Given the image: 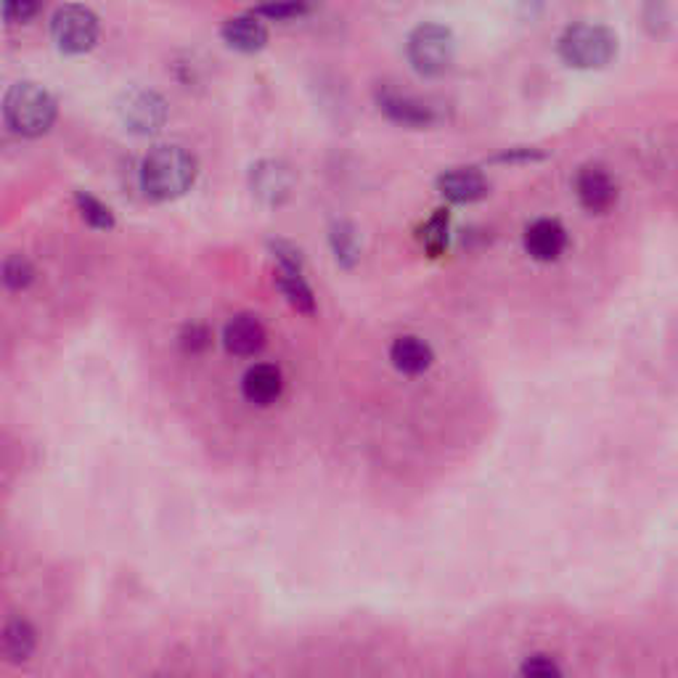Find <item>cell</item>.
Wrapping results in <instances>:
<instances>
[{
  "mask_svg": "<svg viewBox=\"0 0 678 678\" xmlns=\"http://www.w3.org/2000/svg\"><path fill=\"white\" fill-rule=\"evenodd\" d=\"M249 188L258 197L262 205L279 207L295 192V173H292L289 164L279 160H262L252 164V173H249Z\"/></svg>",
  "mask_w": 678,
  "mask_h": 678,
  "instance_id": "9c48e42d",
  "label": "cell"
},
{
  "mask_svg": "<svg viewBox=\"0 0 678 678\" xmlns=\"http://www.w3.org/2000/svg\"><path fill=\"white\" fill-rule=\"evenodd\" d=\"M377 107L390 122L403 127H414V131H427V127L437 125L440 114L435 112L430 101L419 99L414 94H403L395 88H380L377 90Z\"/></svg>",
  "mask_w": 678,
  "mask_h": 678,
  "instance_id": "52a82bcc",
  "label": "cell"
},
{
  "mask_svg": "<svg viewBox=\"0 0 678 678\" xmlns=\"http://www.w3.org/2000/svg\"><path fill=\"white\" fill-rule=\"evenodd\" d=\"M437 192L448 201H454V205H472V201L488 197L491 183L478 168H454L440 175Z\"/></svg>",
  "mask_w": 678,
  "mask_h": 678,
  "instance_id": "8fae6325",
  "label": "cell"
},
{
  "mask_svg": "<svg viewBox=\"0 0 678 678\" xmlns=\"http://www.w3.org/2000/svg\"><path fill=\"white\" fill-rule=\"evenodd\" d=\"M408 61L421 77H440L451 70L456 59V38L445 24L424 22L408 35Z\"/></svg>",
  "mask_w": 678,
  "mask_h": 678,
  "instance_id": "277c9868",
  "label": "cell"
},
{
  "mask_svg": "<svg viewBox=\"0 0 678 678\" xmlns=\"http://www.w3.org/2000/svg\"><path fill=\"white\" fill-rule=\"evenodd\" d=\"M35 652V631L29 622L14 620L0 631V655L9 663H24Z\"/></svg>",
  "mask_w": 678,
  "mask_h": 678,
  "instance_id": "2e32d148",
  "label": "cell"
},
{
  "mask_svg": "<svg viewBox=\"0 0 678 678\" xmlns=\"http://www.w3.org/2000/svg\"><path fill=\"white\" fill-rule=\"evenodd\" d=\"M118 118L133 136H155L168 122V101L157 90L133 88L118 101Z\"/></svg>",
  "mask_w": 678,
  "mask_h": 678,
  "instance_id": "8992f818",
  "label": "cell"
},
{
  "mask_svg": "<svg viewBox=\"0 0 678 678\" xmlns=\"http://www.w3.org/2000/svg\"><path fill=\"white\" fill-rule=\"evenodd\" d=\"M242 393L244 398L255 406H271L281 398L284 393V374H281L279 366L273 363H258L244 374L242 380Z\"/></svg>",
  "mask_w": 678,
  "mask_h": 678,
  "instance_id": "7c38bea8",
  "label": "cell"
},
{
  "mask_svg": "<svg viewBox=\"0 0 678 678\" xmlns=\"http://www.w3.org/2000/svg\"><path fill=\"white\" fill-rule=\"evenodd\" d=\"M220 35H223V40L229 42L234 51L242 53H258L268 42V27L260 22V16L255 14L234 16V20L223 24Z\"/></svg>",
  "mask_w": 678,
  "mask_h": 678,
  "instance_id": "9a60e30c",
  "label": "cell"
},
{
  "mask_svg": "<svg viewBox=\"0 0 678 678\" xmlns=\"http://www.w3.org/2000/svg\"><path fill=\"white\" fill-rule=\"evenodd\" d=\"M390 360H393L395 369L406 377H419L424 371H430V366L435 363V353L432 347L427 345L424 340L414 337V334H406V337H398L390 347Z\"/></svg>",
  "mask_w": 678,
  "mask_h": 678,
  "instance_id": "5bb4252c",
  "label": "cell"
},
{
  "mask_svg": "<svg viewBox=\"0 0 678 678\" xmlns=\"http://www.w3.org/2000/svg\"><path fill=\"white\" fill-rule=\"evenodd\" d=\"M448 234H451L448 210H435V215L419 229V242L421 247L430 252V258H440V255L445 252V247H448Z\"/></svg>",
  "mask_w": 678,
  "mask_h": 678,
  "instance_id": "d6986e66",
  "label": "cell"
},
{
  "mask_svg": "<svg viewBox=\"0 0 678 678\" xmlns=\"http://www.w3.org/2000/svg\"><path fill=\"white\" fill-rule=\"evenodd\" d=\"M266 326L255 316H236L234 321H229V326L223 332L225 350L242 358L258 356L262 347H266Z\"/></svg>",
  "mask_w": 678,
  "mask_h": 678,
  "instance_id": "4fadbf2b",
  "label": "cell"
},
{
  "mask_svg": "<svg viewBox=\"0 0 678 678\" xmlns=\"http://www.w3.org/2000/svg\"><path fill=\"white\" fill-rule=\"evenodd\" d=\"M75 201H77V210H81L85 223L94 225V229H99V231L114 229V212L109 210V207L103 205L101 199L90 197V194H85V192H77Z\"/></svg>",
  "mask_w": 678,
  "mask_h": 678,
  "instance_id": "44dd1931",
  "label": "cell"
},
{
  "mask_svg": "<svg viewBox=\"0 0 678 678\" xmlns=\"http://www.w3.org/2000/svg\"><path fill=\"white\" fill-rule=\"evenodd\" d=\"M276 286L281 289V295L286 297V303H289L295 310H299V313H305V316L316 313L313 289H310L308 281L303 279V271H284V268H279Z\"/></svg>",
  "mask_w": 678,
  "mask_h": 678,
  "instance_id": "ac0fdd59",
  "label": "cell"
},
{
  "mask_svg": "<svg viewBox=\"0 0 678 678\" xmlns=\"http://www.w3.org/2000/svg\"><path fill=\"white\" fill-rule=\"evenodd\" d=\"M5 122L20 136H46L57 122V99L38 83H16L3 101Z\"/></svg>",
  "mask_w": 678,
  "mask_h": 678,
  "instance_id": "7a4b0ae2",
  "label": "cell"
},
{
  "mask_svg": "<svg viewBox=\"0 0 678 678\" xmlns=\"http://www.w3.org/2000/svg\"><path fill=\"white\" fill-rule=\"evenodd\" d=\"M212 342V334L207 326H199V323H194V326H186L181 334V347L186 353H192V356H197V353H205L207 347H210Z\"/></svg>",
  "mask_w": 678,
  "mask_h": 678,
  "instance_id": "d4e9b609",
  "label": "cell"
},
{
  "mask_svg": "<svg viewBox=\"0 0 678 678\" xmlns=\"http://www.w3.org/2000/svg\"><path fill=\"white\" fill-rule=\"evenodd\" d=\"M539 160H543V151L539 149H509V151H504V155H498L493 162L515 164V162H539Z\"/></svg>",
  "mask_w": 678,
  "mask_h": 678,
  "instance_id": "4316f807",
  "label": "cell"
},
{
  "mask_svg": "<svg viewBox=\"0 0 678 678\" xmlns=\"http://www.w3.org/2000/svg\"><path fill=\"white\" fill-rule=\"evenodd\" d=\"M576 194L580 207L591 212V215H604V212H609L618 205V183L599 164L580 168L576 178Z\"/></svg>",
  "mask_w": 678,
  "mask_h": 678,
  "instance_id": "ba28073f",
  "label": "cell"
},
{
  "mask_svg": "<svg viewBox=\"0 0 678 678\" xmlns=\"http://www.w3.org/2000/svg\"><path fill=\"white\" fill-rule=\"evenodd\" d=\"M567 249V231L559 220L541 218L525 229V252L539 262H554Z\"/></svg>",
  "mask_w": 678,
  "mask_h": 678,
  "instance_id": "30bf717a",
  "label": "cell"
},
{
  "mask_svg": "<svg viewBox=\"0 0 678 678\" xmlns=\"http://www.w3.org/2000/svg\"><path fill=\"white\" fill-rule=\"evenodd\" d=\"M310 11V0H266V3L258 5L252 11L255 16L268 22H289V20H299Z\"/></svg>",
  "mask_w": 678,
  "mask_h": 678,
  "instance_id": "ffe728a7",
  "label": "cell"
},
{
  "mask_svg": "<svg viewBox=\"0 0 678 678\" xmlns=\"http://www.w3.org/2000/svg\"><path fill=\"white\" fill-rule=\"evenodd\" d=\"M51 35L61 53L81 57L99 42V16L85 5H61L53 14Z\"/></svg>",
  "mask_w": 678,
  "mask_h": 678,
  "instance_id": "5b68a950",
  "label": "cell"
},
{
  "mask_svg": "<svg viewBox=\"0 0 678 678\" xmlns=\"http://www.w3.org/2000/svg\"><path fill=\"white\" fill-rule=\"evenodd\" d=\"M199 162L183 146H157L140 162V188L155 201H173L192 192Z\"/></svg>",
  "mask_w": 678,
  "mask_h": 678,
  "instance_id": "6da1fadb",
  "label": "cell"
},
{
  "mask_svg": "<svg viewBox=\"0 0 678 678\" xmlns=\"http://www.w3.org/2000/svg\"><path fill=\"white\" fill-rule=\"evenodd\" d=\"M42 0H3V16L11 24H24L40 11Z\"/></svg>",
  "mask_w": 678,
  "mask_h": 678,
  "instance_id": "cb8c5ba5",
  "label": "cell"
},
{
  "mask_svg": "<svg viewBox=\"0 0 678 678\" xmlns=\"http://www.w3.org/2000/svg\"><path fill=\"white\" fill-rule=\"evenodd\" d=\"M0 273H3V281L11 286V289H24V286L33 284V279H35L33 262H29L27 258H22V255H14V258L5 260L3 268H0Z\"/></svg>",
  "mask_w": 678,
  "mask_h": 678,
  "instance_id": "7402d4cb",
  "label": "cell"
},
{
  "mask_svg": "<svg viewBox=\"0 0 678 678\" xmlns=\"http://www.w3.org/2000/svg\"><path fill=\"white\" fill-rule=\"evenodd\" d=\"M329 244H332L334 260L340 268H356L360 260V239L356 225L347 223V220H334L332 229H329Z\"/></svg>",
  "mask_w": 678,
  "mask_h": 678,
  "instance_id": "e0dca14e",
  "label": "cell"
},
{
  "mask_svg": "<svg viewBox=\"0 0 678 678\" xmlns=\"http://www.w3.org/2000/svg\"><path fill=\"white\" fill-rule=\"evenodd\" d=\"M519 674L530 676V678H552V676H559L562 668L554 657L530 655V657H525L522 665H519Z\"/></svg>",
  "mask_w": 678,
  "mask_h": 678,
  "instance_id": "603a6c76",
  "label": "cell"
},
{
  "mask_svg": "<svg viewBox=\"0 0 678 678\" xmlns=\"http://www.w3.org/2000/svg\"><path fill=\"white\" fill-rule=\"evenodd\" d=\"M271 252L284 271H303V255L289 242H271Z\"/></svg>",
  "mask_w": 678,
  "mask_h": 678,
  "instance_id": "484cf974",
  "label": "cell"
},
{
  "mask_svg": "<svg viewBox=\"0 0 678 678\" xmlns=\"http://www.w3.org/2000/svg\"><path fill=\"white\" fill-rule=\"evenodd\" d=\"M557 51L572 70H602L618 57V35L602 24H572L559 35Z\"/></svg>",
  "mask_w": 678,
  "mask_h": 678,
  "instance_id": "3957f363",
  "label": "cell"
}]
</instances>
